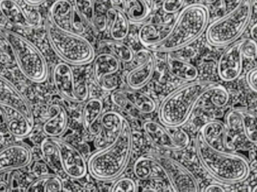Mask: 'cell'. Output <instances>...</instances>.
Listing matches in <instances>:
<instances>
[{"label": "cell", "instance_id": "cell-35", "mask_svg": "<svg viewBox=\"0 0 257 192\" xmlns=\"http://www.w3.org/2000/svg\"><path fill=\"white\" fill-rule=\"evenodd\" d=\"M209 99L211 104L217 107H223L229 102V94L223 86L217 84L210 93Z\"/></svg>", "mask_w": 257, "mask_h": 192}, {"label": "cell", "instance_id": "cell-5", "mask_svg": "<svg viewBox=\"0 0 257 192\" xmlns=\"http://www.w3.org/2000/svg\"><path fill=\"white\" fill-rule=\"evenodd\" d=\"M253 15L250 1L238 2L230 12L208 25L205 36L211 46L228 47L238 41L248 27Z\"/></svg>", "mask_w": 257, "mask_h": 192}, {"label": "cell", "instance_id": "cell-20", "mask_svg": "<svg viewBox=\"0 0 257 192\" xmlns=\"http://www.w3.org/2000/svg\"><path fill=\"white\" fill-rule=\"evenodd\" d=\"M0 113L6 129L12 136L24 138L31 134L34 124L31 123L24 115L9 107H0Z\"/></svg>", "mask_w": 257, "mask_h": 192}, {"label": "cell", "instance_id": "cell-17", "mask_svg": "<svg viewBox=\"0 0 257 192\" xmlns=\"http://www.w3.org/2000/svg\"><path fill=\"white\" fill-rule=\"evenodd\" d=\"M33 154L24 144H11L0 149V173L13 172L27 167L31 163Z\"/></svg>", "mask_w": 257, "mask_h": 192}, {"label": "cell", "instance_id": "cell-3", "mask_svg": "<svg viewBox=\"0 0 257 192\" xmlns=\"http://www.w3.org/2000/svg\"><path fill=\"white\" fill-rule=\"evenodd\" d=\"M209 11L199 3L185 6L180 12L167 39L157 46L150 48L154 52L172 54L197 40L209 25Z\"/></svg>", "mask_w": 257, "mask_h": 192}, {"label": "cell", "instance_id": "cell-30", "mask_svg": "<svg viewBox=\"0 0 257 192\" xmlns=\"http://www.w3.org/2000/svg\"><path fill=\"white\" fill-rule=\"evenodd\" d=\"M40 150L43 161L48 167L56 173H63L60 152L54 139L51 137L44 139L41 143Z\"/></svg>", "mask_w": 257, "mask_h": 192}, {"label": "cell", "instance_id": "cell-14", "mask_svg": "<svg viewBox=\"0 0 257 192\" xmlns=\"http://www.w3.org/2000/svg\"><path fill=\"white\" fill-rule=\"evenodd\" d=\"M138 65L126 77V84L131 90H139L151 81L155 72L156 61L154 54L148 49L136 53Z\"/></svg>", "mask_w": 257, "mask_h": 192}, {"label": "cell", "instance_id": "cell-29", "mask_svg": "<svg viewBox=\"0 0 257 192\" xmlns=\"http://www.w3.org/2000/svg\"><path fill=\"white\" fill-rule=\"evenodd\" d=\"M125 98L130 105L139 113L151 114L157 110V105L154 99L142 93L140 90H123Z\"/></svg>", "mask_w": 257, "mask_h": 192}, {"label": "cell", "instance_id": "cell-40", "mask_svg": "<svg viewBox=\"0 0 257 192\" xmlns=\"http://www.w3.org/2000/svg\"><path fill=\"white\" fill-rule=\"evenodd\" d=\"M12 172L0 173V192H10L12 189Z\"/></svg>", "mask_w": 257, "mask_h": 192}, {"label": "cell", "instance_id": "cell-22", "mask_svg": "<svg viewBox=\"0 0 257 192\" xmlns=\"http://www.w3.org/2000/svg\"><path fill=\"white\" fill-rule=\"evenodd\" d=\"M172 24L148 23L139 32V39L143 46L150 49L163 43L169 36Z\"/></svg>", "mask_w": 257, "mask_h": 192}, {"label": "cell", "instance_id": "cell-47", "mask_svg": "<svg viewBox=\"0 0 257 192\" xmlns=\"http://www.w3.org/2000/svg\"><path fill=\"white\" fill-rule=\"evenodd\" d=\"M61 192H64V191H61Z\"/></svg>", "mask_w": 257, "mask_h": 192}, {"label": "cell", "instance_id": "cell-23", "mask_svg": "<svg viewBox=\"0 0 257 192\" xmlns=\"http://www.w3.org/2000/svg\"><path fill=\"white\" fill-rule=\"evenodd\" d=\"M103 103L93 98L86 101L82 110V125L91 135L96 136L100 130V119L103 114Z\"/></svg>", "mask_w": 257, "mask_h": 192}, {"label": "cell", "instance_id": "cell-34", "mask_svg": "<svg viewBox=\"0 0 257 192\" xmlns=\"http://www.w3.org/2000/svg\"><path fill=\"white\" fill-rule=\"evenodd\" d=\"M75 8L81 21L92 27L93 12H94V2L89 0L75 1Z\"/></svg>", "mask_w": 257, "mask_h": 192}, {"label": "cell", "instance_id": "cell-4", "mask_svg": "<svg viewBox=\"0 0 257 192\" xmlns=\"http://www.w3.org/2000/svg\"><path fill=\"white\" fill-rule=\"evenodd\" d=\"M196 148L201 164L214 179L223 183L235 184L248 177L250 165L241 155L210 147L199 133L196 136Z\"/></svg>", "mask_w": 257, "mask_h": 192}, {"label": "cell", "instance_id": "cell-26", "mask_svg": "<svg viewBox=\"0 0 257 192\" xmlns=\"http://www.w3.org/2000/svg\"><path fill=\"white\" fill-rule=\"evenodd\" d=\"M166 63L170 73L181 81L193 82L199 76L198 69L193 64L172 54H167Z\"/></svg>", "mask_w": 257, "mask_h": 192}, {"label": "cell", "instance_id": "cell-28", "mask_svg": "<svg viewBox=\"0 0 257 192\" xmlns=\"http://www.w3.org/2000/svg\"><path fill=\"white\" fill-rule=\"evenodd\" d=\"M235 118L237 125H241L246 138L257 145V115L244 108H236L229 111Z\"/></svg>", "mask_w": 257, "mask_h": 192}, {"label": "cell", "instance_id": "cell-1", "mask_svg": "<svg viewBox=\"0 0 257 192\" xmlns=\"http://www.w3.org/2000/svg\"><path fill=\"white\" fill-rule=\"evenodd\" d=\"M133 151L131 127L125 119L121 132L111 144L92 154L87 161L88 173L96 180L118 179L126 170Z\"/></svg>", "mask_w": 257, "mask_h": 192}, {"label": "cell", "instance_id": "cell-6", "mask_svg": "<svg viewBox=\"0 0 257 192\" xmlns=\"http://www.w3.org/2000/svg\"><path fill=\"white\" fill-rule=\"evenodd\" d=\"M46 33L53 51L63 63L79 66L89 64L94 60L93 45L81 35L62 31L56 28L49 20L46 22Z\"/></svg>", "mask_w": 257, "mask_h": 192}, {"label": "cell", "instance_id": "cell-43", "mask_svg": "<svg viewBox=\"0 0 257 192\" xmlns=\"http://www.w3.org/2000/svg\"><path fill=\"white\" fill-rule=\"evenodd\" d=\"M0 52L7 54V56H9V57H12L10 45H9V42H8V39L6 38V35H5L4 31H2L1 30H0Z\"/></svg>", "mask_w": 257, "mask_h": 192}, {"label": "cell", "instance_id": "cell-12", "mask_svg": "<svg viewBox=\"0 0 257 192\" xmlns=\"http://www.w3.org/2000/svg\"><path fill=\"white\" fill-rule=\"evenodd\" d=\"M93 75L95 82L105 92L117 90L119 80L116 74L120 70V61L110 53H102L95 57Z\"/></svg>", "mask_w": 257, "mask_h": 192}, {"label": "cell", "instance_id": "cell-37", "mask_svg": "<svg viewBox=\"0 0 257 192\" xmlns=\"http://www.w3.org/2000/svg\"><path fill=\"white\" fill-rule=\"evenodd\" d=\"M109 192H138V185L131 178H121L113 184Z\"/></svg>", "mask_w": 257, "mask_h": 192}, {"label": "cell", "instance_id": "cell-33", "mask_svg": "<svg viewBox=\"0 0 257 192\" xmlns=\"http://www.w3.org/2000/svg\"><path fill=\"white\" fill-rule=\"evenodd\" d=\"M101 44L108 48L110 54L115 57L119 61L130 63L135 58V54L131 48L126 44L113 39H105L101 41Z\"/></svg>", "mask_w": 257, "mask_h": 192}, {"label": "cell", "instance_id": "cell-8", "mask_svg": "<svg viewBox=\"0 0 257 192\" xmlns=\"http://www.w3.org/2000/svg\"><path fill=\"white\" fill-rule=\"evenodd\" d=\"M256 57V42L250 39L237 41L228 46L219 58L217 63L219 77L225 82L235 81L242 72L244 57L255 59Z\"/></svg>", "mask_w": 257, "mask_h": 192}, {"label": "cell", "instance_id": "cell-9", "mask_svg": "<svg viewBox=\"0 0 257 192\" xmlns=\"http://www.w3.org/2000/svg\"><path fill=\"white\" fill-rule=\"evenodd\" d=\"M143 130L152 143L167 150L181 151L190 145V135L181 128H174L171 131L172 128L160 122L148 120L143 123Z\"/></svg>", "mask_w": 257, "mask_h": 192}, {"label": "cell", "instance_id": "cell-21", "mask_svg": "<svg viewBox=\"0 0 257 192\" xmlns=\"http://www.w3.org/2000/svg\"><path fill=\"white\" fill-rule=\"evenodd\" d=\"M50 117L44 122L42 131L47 137L60 138L67 129V111L61 104H54L49 108Z\"/></svg>", "mask_w": 257, "mask_h": 192}, {"label": "cell", "instance_id": "cell-25", "mask_svg": "<svg viewBox=\"0 0 257 192\" xmlns=\"http://www.w3.org/2000/svg\"><path fill=\"white\" fill-rule=\"evenodd\" d=\"M133 172L136 177L141 180L166 179L161 164L157 158L149 155H143L136 160L133 165Z\"/></svg>", "mask_w": 257, "mask_h": 192}, {"label": "cell", "instance_id": "cell-2", "mask_svg": "<svg viewBox=\"0 0 257 192\" xmlns=\"http://www.w3.org/2000/svg\"><path fill=\"white\" fill-rule=\"evenodd\" d=\"M217 83L196 81L187 83L169 93L159 107V120L169 128H179L185 125L198 102L208 96Z\"/></svg>", "mask_w": 257, "mask_h": 192}, {"label": "cell", "instance_id": "cell-42", "mask_svg": "<svg viewBox=\"0 0 257 192\" xmlns=\"http://www.w3.org/2000/svg\"><path fill=\"white\" fill-rule=\"evenodd\" d=\"M246 81L250 90L257 93V67L247 72Z\"/></svg>", "mask_w": 257, "mask_h": 192}, {"label": "cell", "instance_id": "cell-19", "mask_svg": "<svg viewBox=\"0 0 257 192\" xmlns=\"http://www.w3.org/2000/svg\"><path fill=\"white\" fill-rule=\"evenodd\" d=\"M0 12L4 18L15 27L32 28L40 24L41 15L39 12L27 15L22 7L14 0L0 1Z\"/></svg>", "mask_w": 257, "mask_h": 192}, {"label": "cell", "instance_id": "cell-24", "mask_svg": "<svg viewBox=\"0 0 257 192\" xmlns=\"http://www.w3.org/2000/svg\"><path fill=\"white\" fill-rule=\"evenodd\" d=\"M198 133L210 147L225 151L226 127L223 122L218 120L209 121L202 125Z\"/></svg>", "mask_w": 257, "mask_h": 192}, {"label": "cell", "instance_id": "cell-11", "mask_svg": "<svg viewBox=\"0 0 257 192\" xmlns=\"http://www.w3.org/2000/svg\"><path fill=\"white\" fill-rule=\"evenodd\" d=\"M174 192H200L196 178L181 163L163 155L157 157Z\"/></svg>", "mask_w": 257, "mask_h": 192}, {"label": "cell", "instance_id": "cell-16", "mask_svg": "<svg viewBox=\"0 0 257 192\" xmlns=\"http://www.w3.org/2000/svg\"><path fill=\"white\" fill-rule=\"evenodd\" d=\"M75 6L67 0H59L51 5L49 11V21L51 24L62 31L84 33V27L81 24L75 23Z\"/></svg>", "mask_w": 257, "mask_h": 192}, {"label": "cell", "instance_id": "cell-31", "mask_svg": "<svg viewBox=\"0 0 257 192\" xmlns=\"http://www.w3.org/2000/svg\"><path fill=\"white\" fill-rule=\"evenodd\" d=\"M63 188L61 179L57 175L50 173L33 179L25 192H61Z\"/></svg>", "mask_w": 257, "mask_h": 192}, {"label": "cell", "instance_id": "cell-10", "mask_svg": "<svg viewBox=\"0 0 257 192\" xmlns=\"http://www.w3.org/2000/svg\"><path fill=\"white\" fill-rule=\"evenodd\" d=\"M53 82L60 96L74 103L87 101L88 87L86 84L76 87L73 70L69 65L59 63L53 71Z\"/></svg>", "mask_w": 257, "mask_h": 192}, {"label": "cell", "instance_id": "cell-45", "mask_svg": "<svg viewBox=\"0 0 257 192\" xmlns=\"http://www.w3.org/2000/svg\"><path fill=\"white\" fill-rule=\"evenodd\" d=\"M45 0H25L24 3L29 6L32 7H36V6H39L40 5L43 4L45 3Z\"/></svg>", "mask_w": 257, "mask_h": 192}, {"label": "cell", "instance_id": "cell-41", "mask_svg": "<svg viewBox=\"0 0 257 192\" xmlns=\"http://www.w3.org/2000/svg\"><path fill=\"white\" fill-rule=\"evenodd\" d=\"M48 168L49 167L43 161H38L33 164V167H32V171L36 177H39V176L50 174Z\"/></svg>", "mask_w": 257, "mask_h": 192}, {"label": "cell", "instance_id": "cell-32", "mask_svg": "<svg viewBox=\"0 0 257 192\" xmlns=\"http://www.w3.org/2000/svg\"><path fill=\"white\" fill-rule=\"evenodd\" d=\"M123 9L128 21L140 23L145 21L151 13L148 2L144 0H127L123 2Z\"/></svg>", "mask_w": 257, "mask_h": 192}, {"label": "cell", "instance_id": "cell-38", "mask_svg": "<svg viewBox=\"0 0 257 192\" xmlns=\"http://www.w3.org/2000/svg\"><path fill=\"white\" fill-rule=\"evenodd\" d=\"M111 99L116 106L123 109L125 111L130 113V114H133V113L137 112L130 105V103L128 102L127 100L125 98L122 89H117V90L112 92L111 93Z\"/></svg>", "mask_w": 257, "mask_h": 192}, {"label": "cell", "instance_id": "cell-46", "mask_svg": "<svg viewBox=\"0 0 257 192\" xmlns=\"http://www.w3.org/2000/svg\"><path fill=\"white\" fill-rule=\"evenodd\" d=\"M252 192H257V185L254 187V188H253V190H252Z\"/></svg>", "mask_w": 257, "mask_h": 192}, {"label": "cell", "instance_id": "cell-27", "mask_svg": "<svg viewBox=\"0 0 257 192\" xmlns=\"http://www.w3.org/2000/svg\"><path fill=\"white\" fill-rule=\"evenodd\" d=\"M107 18L111 21L110 35L113 40L122 42L130 33V23L122 9L111 6L106 11Z\"/></svg>", "mask_w": 257, "mask_h": 192}, {"label": "cell", "instance_id": "cell-36", "mask_svg": "<svg viewBox=\"0 0 257 192\" xmlns=\"http://www.w3.org/2000/svg\"><path fill=\"white\" fill-rule=\"evenodd\" d=\"M107 26H108V18H107L106 12L104 13L103 11L100 10L94 2V12H93L92 27L96 31L102 33L106 30Z\"/></svg>", "mask_w": 257, "mask_h": 192}, {"label": "cell", "instance_id": "cell-18", "mask_svg": "<svg viewBox=\"0 0 257 192\" xmlns=\"http://www.w3.org/2000/svg\"><path fill=\"white\" fill-rule=\"evenodd\" d=\"M125 119L116 111H107L102 115L100 130L94 140L97 150L111 144L117 138L121 132Z\"/></svg>", "mask_w": 257, "mask_h": 192}, {"label": "cell", "instance_id": "cell-13", "mask_svg": "<svg viewBox=\"0 0 257 192\" xmlns=\"http://www.w3.org/2000/svg\"><path fill=\"white\" fill-rule=\"evenodd\" d=\"M58 146L63 173L74 179L84 178L88 173L87 161L75 146L60 138H54Z\"/></svg>", "mask_w": 257, "mask_h": 192}, {"label": "cell", "instance_id": "cell-39", "mask_svg": "<svg viewBox=\"0 0 257 192\" xmlns=\"http://www.w3.org/2000/svg\"><path fill=\"white\" fill-rule=\"evenodd\" d=\"M184 0H166L163 3V9L166 14L172 15L178 13L184 9Z\"/></svg>", "mask_w": 257, "mask_h": 192}, {"label": "cell", "instance_id": "cell-15", "mask_svg": "<svg viewBox=\"0 0 257 192\" xmlns=\"http://www.w3.org/2000/svg\"><path fill=\"white\" fill-rule=\"evenodd\" d=\"M0 107L14 109L24 115L31 123H35L30 101L11 81L2 75H0Z\"/></svg>", "mask_w": 257, "mask_h": 192}, {"label": "cell", "instance_id": "cell-44", "mask_svg": "<svg viewBox=\"0 0 257 192\" xmlns=\"http://www.w3.org/2000/svg\"><path fill=\"white\" fill-rule=\"evenodd\" d=\"M204 192H226L223 187L218 184H211L205 188Z\"/></svg>", "mask_w": 257, "mask_h": 192}, {"label": "cell", "instance_id": "cell-7", "mask_svg": "<svg viewBox=\"0 0 257 192\" xmlns=\"http://www.w3.org/2000/svg\"><path fill=\"white\" fill-rule=\"evenodd\" d=\"M3 31L21 73L32 82H45L48 78V64L39 48L21 34L9 30Z\"/></svg>", "mask_w": 257, "mask_h": 192}]
</instances>
